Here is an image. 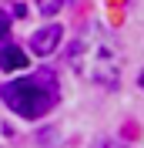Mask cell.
<instances>
[{"instance_id": "4", "label": "cell", "mask_w": 144, "mask_h": 148, "mask_svg": "<svg viewBox=\"0 0 144 148\" xmlns=\"http://www.w3.org/2000/svg\"><path fill=\"white\" fill-rule=\"evenodd\" d=\"M27 61L30 57L24 54L20 47H14V44L0 51V67H3V71H20V67H27Z\"/></svg>"}, {"instance_id": "1", "label": "cell", "mask_w": 144, "mask_h": 148, "mask_svg": "<svg viewBox=\"0 0 144 148\" xmlns=\"http://www.w3.org/2000/svg\"><path fill=\"white\" fill-rule=\"evenodd\" d=\"M67 61L81 77L101 84V88H117V81H121V51L101 24L81 27V34L67 47Z\"/></svg>"}, {"instance_id": "3", "label": "cell", "mask_w": 144, "mask_h": 148, "mask_svg": "<svg viewBox=\"0 0 144 148\" xmlns=\"http://www.w3.org/2000/svg\"><path fill=\"white\" fill-rule=\"evenodd\" d=\"M60 37H64V30L57 27V24H47V27L34 30V37H30V51H34V54H54V47L60 44Z\"/></svg>"}, {"instance_id": "7", "label": "cell", "mask_w": 144, "mask_h": 148, "mask_svg": "<svg viewBox=\"0 0 144 148\" xmlns=\"http://www.w3.org/2000/svg\"><path fill=\"white\" fill-rule=\"evenodd\" d=\"M141 88H144V71H141Z\"/></svg>"}, {"instance_id": "2", "label": "cell", "mask_w": 144, "mask_h": 148, "mask_svg": "<svg viewBox=\"0 0 144 148\" xmlns=\"http://www.w3.org/2000/svg\"><path fill=\"white\" fill-rule=\"evenodd\" d=\"M0 98L10 104V111H17L20 118H44L47 111L57 104L60 98V84H57V74L50 67H40L30 77H17V81L0 84Z\"/></svg>"}, {"instance_id": "5", "label": "cell", "mask_w": 144, "mask_h": 148, "mask_svg": "<svg viewBox=\"0 0 144 148\" xmlns=\"http://www.w3.org/2000/svg\"><path fill=\"white\" fill-rule=\"evenodd\" d=\"M0 37H10V14L0 10Z\"/></svg>"}, {"instance_id": "6", "label": "cell", "mask_w": 144, "mask_h": 148, "mask_svg": "<svg viewBox=\"0 0 144 148\" xmlns=\"http://www.w3.org/2000/svg\"><path fill=\"white\" fill-rule=\"evenodd\" d=\"M101 148H121V145H114V141H104V145H101Z\"/></svg>"}]
</instances>
